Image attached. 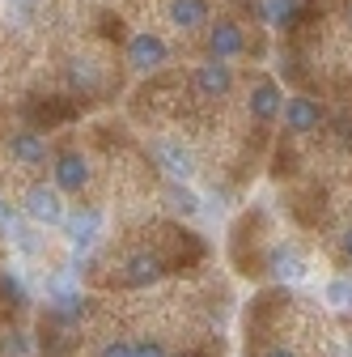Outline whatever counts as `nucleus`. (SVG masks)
Listing matches in <instances>:
<instances>
[{
    "instance_id": "1",
    "label": "nucleus",
    "mask_w": 352,
    "mask_h": 357,
    "mask_svg": "<svg viewBox=\"0 0 352 357\" xmlns=\"http://www.w3.org/2000/svg\"><path fill=\"white\" fill-rule=\"evenodd\" d=\"M22 208L34 226H64V217H68L64 192L56 183H30L26 196H22Z\"/></svg>"
},
{
    "instance_id": "2",
    "label": "nucleus",
    "mask_w": 352,
    "mask_h": 357,
    "mask_svg": "<svg viewBox=\"0 0 352 357\" xmlns=\"http://www.w3.org/2000/svg\"><path fill=\"white\" fill-rule=\"evenodd\" d=\"M123 60H127L131 73H157L170 60V43L161 34H153V30H136L127 38V47H123Z\"/></svg>"
},
{
    "instance_id": "3",
    "label": "nucleus",
    "mask_w": 352,
    "mask_h": 357,
    "mask_svg": "<svg viewBox=\"0 0 352 357\" xmlns=\"http://www.w3.org/2000/svg\"><path fill=\"white\" fill-rule=\"evenodd\" d=\"M90 178H94V166H90V158H85L81 149H60L51 158V183L64 196H81L85 188H90Z\"/></svg>"
},
{
    "instance_id": "4",
    "label": "nucleus",
    "mask_w": 352,
    "mask_h": 357,
    "mask_svg": "<svg viewBox=\"0 0 352 357\" xmlns=\"http://www.w3.org/2000/svg\"><path fill=\"white\" fill-rule=\"evenodd\" d=\"M191 94L200 102H221V98H230L234 94V68L221 64V60L195 64V73H191Z\"/></svg>"
},
{
    "instance_id": "5",
    "label": "nucleus",
    "mask_w": 352,
    "mask_h": 357,
    "mask_svg": "<svg viewBox=\"0 0 352 357\" xmlns=\"http://www.w3.org/2000/svg\"><path fill=\"white\" fill-rule=\"evenodd\" d=\"M285 132L289 137H310V132H319L323 123H327V111H323V102L319 98H310V94H293V98H285Z\"/></svg>"
},
{
    "instance_id": "6",
    "label": "nucleus",
    "mask_w": 352,
    "mask_h": 357,
    "mask_svg": "<svg viewBox=\"0 0 352 357\" xmlns=\"http://www.w3.org/2000/svg\"><path fill=\"white\" fill-rule=\"evenodd\" d=\"M5 149L13 158V166H26V170H38V166H47V158H56L47 149V137H42L38 128H17L5 137Z\"/></svg>"
},
{
    "instance_id": "7",
    "label": "nucleus",
    "mask_w": 352,
    "mask_h": 357,
    "mask_svg": "<svg viewBox=\"0 0 352 357\" xmlns=\"http://www.w3.org/2000/svg\"><path fill=\"white\" fill-rule=\"evenodd\" d=\"M149 153H153V162L161 166V174L170 178V183H187V178L195 174V153L183 141H153Z\"/></svg>"
},
{
    "instance_id": "8",
    "label": "nucleus",
    "mask_w": 352,
    "mask_h": 357,
    "mask_svg": "<svg viewBox=\"0 0 352 357\" xmlns=\"http://www.w3.org/2000/svg\"><path fill=\"white\" fill-rule=\"evenodd\" d=\"M208 60H221V64H230V60H238L242 52H246V30L238 26V22H230V17H221V22H212L208 26Z\"/></svg>"
},
{
    "instance_id": "9",
    "label": "nucleus",
    "mask_w": 352,
    "mask_h": 357,
    "mask_svg": "<svg viewBox=\"0 0 352 357\" xmlns=\"http://www.w3.org/2000/svg\"><path fill=\"white\" fill-rule=\"evenodd\" d=\"M246 111L255 123H272L280 111H285V94H280V85L272 77H259L250 85V94H246Z\"/></svg>"
},
{
    "instance_id": "10",
    "label": "nucleus",
    "mask_w": 352,
    "mask_h": 357,
    "mask_svg": "<svg viewBox=\"0 0 352 357\" xmlns=\"http://www.w3.org/2000/svg\"><path fill=\"white\" fill-rule=\"evenodd\" d=\"M123 285H131V289H145V285H157L161 277H166V264H161V255H153V251H131L127 259H123Z\"/></svg>"
},
{
    "instance_id": "11",
    "label": "nucleus",
    "mask_w": 352,
    "mask_h": 357,
    "mask_svg": "<svg viewBox=\"0 0 352 357\" xmlns=\"http://www.w3.org/2000/svg\"><path fill=\"white\" fill-rule=\"evenodd\" d=\"M64 230H68L72 251H90L98 243V234H102V213L98 208H81V213L64 217Z\"/></svg>"
},
{
    "instance_id": "12",
    "label": "nucleus",
    "mask_w": 352,
    "mask_h": 357,
    "mask_svg": "<svg viewBox=\"0 0 352 357\" xmlns=\"http://www.w3.org/2000/svg\"><path fill=\"white\" fill-rule=\"evenodd\" d=\"M166 17L179 30H204L208 26V0H170Z\"/></svg>"
},
{
    "instance_id": "13",
    "label": "nucleus",
    "mask_w": 352,
    "mask_h": 357,
    "mask_svg": "<svg viewBox=\"0 0 352 357\" xmlns=\"http://www.w3.org/2000/svg\"><path fill=\"white\" fill-rule=\"evenodd\" d=\"M85 315H90V298H85V294H72V289H60V294L51 298V319H56V324H64V328H72V324H81Z\"/></svg>"
},
{
    "instance_id": "14",
    "label": "nucleus",
    "mask_w": 352,
    "mask_h": 357,
    "mask_svg": "<svg viewBox=\"0 0 352 357\" xmlns=\"http://www.w3.org/2000/svg\"><path fill=\"white\" fill-rule=\"evenodd\" d=\"M268 268H272L280 281H301V277H305V259H301L293 247H272V251H268Z\"/></svg>"
},
{
    "instance_id": "15",
    "label": "nucleus",
    "mask_w": 352,
    "mask_h": 357,
    "mask_svg": "<svg viewBox=\"0 0 352 357\" xmlns=\"http://www.w3.org/2000/svg\"><path fill=\"white\" fill-rule=\"evenodd\" d=\"M68 85L77 89L81 98H90L94 89L102 85V73H98V64H94V60H68Z\"/></svg>"
},
{
    "instance_id": "16",
    "label": "nucleus",
    "mask_w": 352,
    "mask_h": 357,
    "mask_svg": "<svg viewBox=\"0 0 352 357\" xmlns=\"http://www.w3.org/2000/svg\"><path fill=\"white\" fill-rule=\"evenodd\" d=\"M166 204L179 213V217H195L204 204H200V196L187 188V183H166Z\"/></svg>"
},
{
    "instance_id": "17",
    "label": "nucleus",
    "mask_w": 352,
    "mask_h": 357,
    "mask_svg": "<svg viewBox=\"0 0 352 357\" xmlns=\"http://www.w3.org/2000/svg\"><path fill=\"white\" fill-rule=\"evenodd\" d=\"M301 9V0H263V17H268L272 26H289Z\"/></svg>"
},
{
    "instance_id": "18",
    "label": "nucleus",
    "mask_w": 352,
    "mask_h": 357,
    "mask_svg": "<svg viewBox=\"0 0 352 357\" xmlns=\"http://www.w3.org/2000/svg\"><path fill=\"white\" fill-rule=\"evenodd\" d=\"M323 298L335 306V310H352V277H331Z\"/></svg>"
},
{
    "instance_id": "19",
    "label": "nucleus",
    "mask_w": 352,
    "mask_h": 357,
    "mask_svg": "<svg viewBox=\"0 0 352 357\" xmlns=\"http://www.w3.org/2000/svg\"><path fill=\"white\" fill-rule=\"evenodd\" d=\"M0 302L5 306H26V285L13 273H0Z\"/></svg>"
},
{
    "instance_id": "20",
    "label": "nucleus",
    "mask_w": 352,
    "mask_h": 357,
    "mask_svg": "<svg viewBox=\"0 0 352 357\" xmlns=\"http://www.w3.org/2000/svg\"><path fill=\"white\" fill-rule=\"evenodd\" d=\"M30 336L26 332H5L0 336V357H30Z\"/></svg>"
},
{
    "instance_id": "21",
    "label": "nucleus",
    "mask_w": 352,
    "mask_h": 357,
    "mask_svg": "<svg viewBox=\"0 0 352 357\" xmlns=\"http://www.w3.org/2000/svg\"><path fill=\"white\" fill-rule=\"evenodd\" d=\"M98 357H136V344H131V340H106L98 349Z\"/></svg>"
},
{
    "instance_id": "22",
    "label": "nucleus",
    "mask_w": 352,
    "mask_h": 357,
    "mask_svg": "<svg viewBox=\"0 0 352 357\" xmlns=\"http://www.w3.org/2000/svg\"><path fill=\"white\" fill-rule=\"evenodd\" d=\"M136 357H170L161 340H136Z\"/></svg>"
},
{
    "instance_id": "23",
    "label": "nucleus",
    "mask_w": 352,
    "mask_h": 357,
    "mask_svg": "<svg viewBox=\"0 0 352 357\" xmlns=\"http://www.w3.org/2000/svg\"><path fill=\"white\" fill-rule=\"evenodd\" d=\"M335 128H339V141L352 145V119H335Z\"/></svg>"
},
{
    "instance_id": "24",
    "label": "nucleus",
    "mask_w": 352,
    "mask_h": 357,
    "mask_svg": "<svg viewBox=\"0 0 352 357\" xmlns=\"http://www.w3.org/2000/svg\"><path fill=\"white\" fill-rule=\"evenodd\" d=\"M259 357H297V353H293V349H285V344H272V349H263Z\"/></svg>"
},
{
    "instance_id": "25",
    "label": "nucleus",
    "mask_w": 352,
    "mask_h": 357,
    "mask_svg": "<svg viewBox=\"0 0 352 357\" xmlns=\"http://www.w3.org/2000/svg\"><path fill=\"white\" fill-rule=\"evenodd\" d=\"M339 251H344V255H348V259H352V226H348V230H344V234H339Z\"/></svg>"
},
{
    "instance_id": "26",
    "label": "nucleus",
    "mask_w": 352,
    "mask_h": 357,
    "mask_svg": "<svg viewBox=\"0 0 352 357\" xmlns=\"http://www.w3.org/2000/svg\"><path fill=\"white\" fill-rule=\"evenodd\" d=\"M9 221H13V213H9V200L0 196V226H9Z\"/></svg>"
},
{
    "instance_id": "27",
    "label": "nucleus",
    "mask_w": 352,
    "mask_h": 357,
    "mask_svg": "<svg viewBox=\"0 0 352 357\" xmlns=\"http://www.w3.org/2000/svg\"><path fill=\"white\" fill-rule=\"evenodd\" d=\"M348 22H352V0H348Z\"/></svg>"
}]
</instances>
